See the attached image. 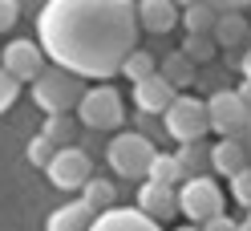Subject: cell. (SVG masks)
Wrapping results in <instances>:
<instances>
[{
  "instance_id": "cell-1",
  "label": "cell",
  "mask_w": 251,
  "mask_h": 231,
  "mask_svg": "<svg viewBox=\"0 0 251 231\" xmlns=\"http://www.w3.org/2000/svg\"><path fill=\"white\" fill-rule=\"evenodd\" d=\"M138 28L130 0H49L41 8V49L77 77H109L134 53Z\"/></svg>"
},
{
  "instance_id": "cell-2",
  "label": "cell",
  "mask_w": 251,
  "mask_h": 231,
  "mask_svg": "<svg viewBox=\"0 0 251 231\" xmlns=\"http://www.w3.org/2000/svg\"><path fill=\"white\" fill-rule=\"evenodd\" d=\"M85 94V85H81V77L69 73V69H41V77L33 81V98L45 114H69L77 110V102H81Z\"/></svg>"
},
{
  "instance_id": "cell-3",
  "label": "cell",
  "mask_w": 251,
  "mask_h": 231,
  "mask_svg": "<svg viewBox=\"0 0 251 231\" xmlns=\"http://www.w3.org/2000/svg\"><path fill=\"white\" fill-rule=\"evenodd\" d=\"M223 191H219V182H211L207 175H195L178 182V215H186L195 227H202L207 219H215V215H223Z\"/></svg>"
},
{
  "instance_id": "cell-4",
  "label": "cell",
  "mask_w": 251,
  "mask_h": 231,
  "mask_svg": "<svg viewBox=\"0 0 251 231\" xmlns=\"http://www.w3.org/2000/svg\"><path fill=\"white\" fill-rule=\"evenodd\" d=\"M109 166H114L118 175H126V179H146V171H150V162H154V142L142 134V130H126V134H118L114 142H109Z\"/></svg>"
},
{
  "instance_id": "cell-5",
  "label": "cell",
  "mask_w": 251,
  "mask_h": 231,
  "mask_svg": "<svg viewBox=\"0 0 251 231\" xmlns=\"http://www.w3.org/2000/svg\"><path fill=\"white\" fill-rule=\"evenodd\" d=\"M77 118H81L89 130H118L122 118H126L122 94L114 85H89L81 94V102H77Z\"/></svg>"
},
{
  "instance_id": "cell-6",
  "label": "cell",
  "mask_w": 251,
  "mask_h": 231,
  "mask_svg": "<svg viewBox=\"0 0 251 231\" xmlns=\"http://www.w3.org/2000/svg\"><path fill=\"white\" fill-rule=\"evenodd\" d=\"M166 134L175 138V142H199L202 134L211 130V118H207V102H199V98H175L166 105Z\"/></svg>"
},
{
  "instance_id": "cell-7",
  "label": "cell",
  "mask_w": 251,
  "mask_h": 231,
  "mask_svg": "<svg viewBox=\"0 0 251 231\" xmlns=\"http://www.w3.org/2000/svg\"><path fill=\"white\" fill-rule=\"evenodd\" d=\"M207 118H211V130L219 138H239L251 126V105L235 94V89H219L207 102Z\"/></svg>"
},
{
  "instance_id": "cell-8",
  "label": "cell",
  "mask_w": 251,
  "mask_h": 231,
  "mask_svg": "<svg viewBox=\"0 0 251 231\" xmlns=\"http://www.w3.org/2000/svg\"><path fill=\"white\" fill-rule=\"evenodd\" d=\"M45 175H49V182L57 191H81L93 179V162H89V154L81 146H61L53 154V162L45 166Z\"/></svg>"
},
{
  "instance_id": "cell-9",
  "label": "cell",
  "mask_w": 251,
  "mask_h": 231,
  "mask_svg": "<svg viewBox=\"0 0 251 231\" xmlns=\"http://www.w3.org/2000/svg\"><path fill=\"white\" fill-rule=\"evenodd\" d=\"M0 69H8L17 81H37L41 77V69H45V49L37 41H8L4 45V65Z\"/></svg>"
},
{
  "instance_id": "cell-10",
  "label": "cell",
  "mask_w": 251,
  "mask_h": 231,
  "mask_svg": "<svg viewBox=\"0 0 251 231\" xmlns=\"http://www.w3.org/2000/svg\"><path fill=\"white\" fill-rule=\"evenodd\" d=\"M138 211L150 215L154 223H166L178 215V187H158V182H142L138 191Z\"/></svg>"
},
{
  "instance_id": "cell-11",
  "label": "cell",
  "mask_w": 251,
  "mask_h": 231,
  "mask_svg": "<svg viewBox=\"0 0 251 231\" xmlns=\"http://www.w3.org/2000/svg\"><path fill=\"white\" fill-rule=\"evenodd\" d=\"M175 98H178L175 85H170L162 73H150V77H142V81H134V102H138L142 114H166V105Z\"/></svg>"
},
{
  "instance_id": "cell-12",
  "label": "cell",
  "mask_w": 251,
  "mask_h": 231,
  "mask_svg": "<svg viewBox=\"0 0 251 231\" xmlns=\"http://www.w3.org/2000/svg\"><path fill=\"white\" fill-rule=\"evenodd\" d=\"M138 25L146 33H170L178 25V4L175 0H138Z\"/></svg>"
},
{
  "instance_id": "cell-13",
  "label": "cell",
  "mask_w": 251,
  "mask_h": 231,
  "mask_svg": "<svg viewBox=\"0 0 251 231\" xmlns=\"http://www.w3.org/2000/svg\"><path fill=\"white\" fill-rule=\"evenodd\" d=\"M89 231H162V227L142 211H114L109 207V211H101L98 219H93Z\"/></svg>"
},
{
  "instance_id": "cell-14",
  "label": "cell",
  "mask_w": 251,
  "mask_h": 231,
  "mask_svg": "<svg viewBox=\"0 0 251 231\" xmlns=\"http://www.w3.org/2000/svg\"><path fill=\"white\" fill-rule=\"evenodd\" d=\"M93 219H98V211H93L85 199H73V203L57 207L49 215V231H89Z\"/></svg>"
},
{
  "instance_id": "cell-15",
  "label": "cell",
  "mask_w": 251,
  "mask_h": 231,
  "mask_svg": "<svg viewBox=\"0 0 251 231\" xmlns=\"http://www.w3.org/2000/svg\"><path fill=\"white\" fill-rule=\"evenodd\" d=\"M247 166V146L239 138H219V146H211V171L219 175H239Z\"/></svg>"
},
{
  "instance_id": "cell-16",
  "label": "cell",
  "mask_w": 251,
  "mask_h": 231,
  "mask_svg": "<svg viewBox=\"0 0 251 231\" xmlns=\"http://www.w3.org/2000/svg\"><path fill=\"white\" fill-rule=\"evenodd\" d=\"M175 158H178V166H182L186 179L211 171V146H202V138H199V142H182V150L175 154Z\"/></svg>"
},
{
  "instance_id": "cell-17",
  "label": "cell",
  "mask_w": 251,
  "mask_h": 231,
  "mask_svg": "<svg viewBox=\"0 0 251 231\" xmlns=\"http://www.w3.org/2000/svg\"><path fill=\"white\" fill-rule=\"evenodd\" d=\"M211 37H215V45H223V49L243 45V37H247V17H239V12H223V17L215 21Z\"/></svg>"
},
{
  "instance_id": "cell-18",
  "label": "cell",
  "mask_w": 251,
  "mask_h": 231,
  "mask_svg": "<svg viewBox=\"0 0 251 231\" xmlns=\"http://www.w3.org/2000/svg\"><path fill=\"white\" fill-rule=\"evenodd\" d=\"M150 182H158V187H178V182H186L182 175V166L175 154H154V162H150V171H146Z\"/></svg>"
},
{
  "instance_id": "cell-19",
  "label": "cell",
  "mask_w": 251,
  "mask_h": 231,
  "mask_svg": "<svg viewBox=\"0 0 251 231\" xmlns=\"http://www.w3.org/2000/svg\"><path fill=\"white\" fill-rule=\"evenodd\" d=\"M178 21L186 25V33H211L215 21H219V12H215V4H207V0H195L191 8H182Z\"/></svg>"
},
{
  "instance_id": "cell-20",
  "label": "cell",
  "mask_w": 251,
  "mask_h": 231,
  "mask_svg": "<svg viewBox=\"0 0 251 231\" xmlns=\"http://www.w3.org/2000/svg\"><path fill=\"white\" fill-rule=\"evenodd\" d=\"M81 199L101 215V211H109V207L118 203V191H114V182H109V179H89L85 187H81Z\"/></svg>"
},
{
  "instance_id": "cell-21",
  "label": "cell",
  "mask_w": 251,
  "mask_h": 231,
  "mask_svg": "<svg viewBox=\"0 0 251 231\" xmlns=\"http://www.w3.org/2000/svg\"><path fill=\"white\" fill-rule=\"evenodd\" d=\"M158 73H162L175 89H178V85H191V77H195V61L178 49V53H170V57L162 61V69H158Z\"/></svg>"
},
{
  "instance_id": "cell-22",
  "label": "cell",
  "mask_w": 251,
  "mask_h": 231,
  "mask_svg": "<svg viewBox=\"0 0 251 231\" xmlns=\"http://www.w3.org/2000/svg\"><path fill=\"white\" fill-rule=\"evenodd\" d=\"M122 73L130 77V81H142V77L158 73V61H154V53H146V49H134L130 57L122 61Z\"/></svg>"
},
{
  "instance_id": "cell-23",
  "label": "cell",
  "mask_w": 251,
  "mask_h": 231,
  "mask_svg": "<svg viewBox=\"0 0 251 231\" xmlns=\"http://www.w3.org/2000/svg\"><path fill=\"white\" fill-rule=\"evenodd\" d=\"M215 49H219V45H215V37H211V33H186V45H182V53L191 57L195 65H207V61L215 57Z\"/></svg>"
},
{
  "instance_id": "cell-24",
  "label": "cell",
  "mask_w": 251,
  "mask_h": 231,
  "mask_svg": "<svg viewBox=\"0 0 251 231\" xmlns=\"http://www.w3.org/2000/svg\"><path fill=\"white\" fill-rule=\"evenodd\" d=\"M41 134H49L57 146H73L77 126H73V118H65V114H49V118H45V130H41Z\"/></svg>"
},
{
  "instance_id": "cell-25",
  "label": "cell",
  "mask_w": 251,
  "mask_h": 231,
  "mask_svg": "<svg viewBox=\"0 0 251 231\" xmlns=\"http://www.w3.org/2000/svg\"><path fill=\"white\" fill-rule=\"evenodd\" d=\"M57 150H61V146L53 142L49 134H37V138H28V162H33V166H49Z\"/></svg>"
},
{
  "instance_id": "cell-26",
  "label": "cell",
  "mask_w": 251,
  "mask_h": 231,
  "mask_svg": "<svg viewBox=\"0 0 251 231\" xmlns=\"http://www.w3.org/2000/svg\"><path fill=\"white\" fill-rule=\"evenodd\" d=\"M17 94H21V81H17L8 69H0V114H4L8 105L17 102Z\"/></svg>"
},
{
  "instance_id": "cell-27",
  "label": "cell",
  "mask_w": 251,
  "mask_h": 231,
  "mask_svg": "<svg viewBox=\"0 0 251 231\" xmlns=\"http://www.w3.org/2000/svg\"><path fill=\"white\" fill-rule=\"evenodd\" d=\"M231 195L239 199V203L251 207V166H243L239 175H231Z\"/></svg>"
},
{
  "instance_id": "cell-28",
  "label": "cell",
  "mask_w": 251,
  "mask_h": 231,
  "mask_svg": "<svg viewBox=\"0 0 251 231\" xmlns=\"http://www.w3.org/2000/svg\"><path fill=\"white\" fill-rule=\"evenodd\" d=\"M21 17V0H0V33H8Z\"/></svg>"
},
{
  "instance_id": "cell-29",
  "label": "cell",
  "mask_w": 251,
  "mask_h": 231,
  "mask_svg": "<svg viewBox=\"0 0 251 231\" xmlns=\"http://www.w3.org/2000/svg\"><path fill=\"white\" fill-rule=\"evenodd\" d=\"M202 231H239V223H235L231 215L223 211V215H215V219H207V223H202Z\"/></svg>"
},
{
  "instance_id": "cell-30",
  "label": "cell",
  "mask_w": 251,
  "mask_h": 231,
  "mask_svg": "<svg viewBox=\"0 0 251 231\" xmlns=\"http://www.w3.org/2000/svg\"><path fill=\"white\" fill-rule=\"evenodd\" d=\"M239 69H243V77H247V81H251V49L239 57Z\"/></svg>"
},
{
  "instance_id": "cell-31",
  "label": "cell",
  "mask_w": 251,
  "mask_h": 231,
  "mask_svg": "<svg viewBox=\"0 0 251 231\" xmlns=\"http://www.w3.org/2000/svg\"><path fill=\"white\" fill-rule=\"evenodd\" d=\"M235 94H239V98H243V102L251 105V81H243V89H235Z\"/></svg>"
},
{
  "instance_id": "cell-32",
  "label": "cell",
  "mask_w": 251,
  "mask_h": 231,
  "mask_svg": "<svg viewBox=\"0 0 251 231\" xmlns=\"http://www.w3.org/2000/svg\"><path fill=\"white\" fill-rule=\"evenodd\" d=\"M207 4H211V0H207ZM223 4H231V8H235V4H247V0H223Z\"/></svg>"
},
{
  "instance_id": "cell-33",
  "label": "cell",
  "mask_w": 251,
  "mask_h": 231,
  "mask_svg": "<svg viewBox=\"0 0 251 231\" xmlns=\"http://www.w3.org/2000/svg\"><path fill=\"white\" fill-rule=\"evenodd\" d=\"M175 4H178V8H191V4H195V0H175Z\"/></svg>"
},
{
  "instance_id": "cell-34",
  "label": "cell",
  "mask_w": 251,
  "mask_h": 231,
  "mask_svg": "<svg viewBox=\"0 0 251 231\" xmlns=\"http://www.w3.org/2000/svg\"><path fill=\"white\" fill-rule=\"evenodd\" d=\"M178 231H202V227H195V223H191V227H178Z\"/></svg>"
}]
</instances>
